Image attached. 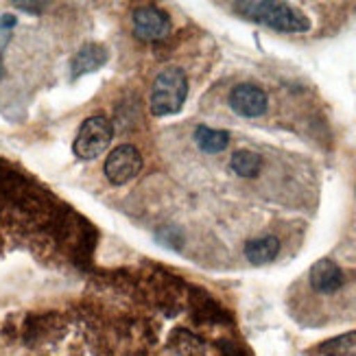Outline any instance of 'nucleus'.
<instances>
[{
    "mask_svg": "<svg viewBox=\"0 0 356 356\" xmlns=\"http://www.w3.org/2000/svg\"><path fill=\"white\" fill-rule=\"evenodd\" d=\"M234 11L245 20L282 31V33H304L311 29V20L300 9L275 0H243V3H234Z\"/></svg>",
    "mask_w": 356,
    "mask_h": 356,
    "instance_id": "f257e3e1",
    "label": "nucleus"
},
{
    "mask_svg": "<svg viewBox=\"0 0 356 356\" xmlns=\"http://www.w3.org/2000/svg\"><path fill=\"white\" fill-rule=\"evenodd\" d=\"M186 97H188V79H186L184 70L175 66L164 68L156 76L151 88V99H149L151 114L153 116L177 114L186 103Z\"/></svg>",
    "mask_w": 356,
    "mask_h": 356,
    "instance_id": "f03ea898",
    "label": "nucleus"
},
{
    "mask_svg": "<svg viewBox=\"0 0 356 356\" xmlns=\"http://www.w3.org/2000/svg\"><path fill=\"white\" fill-rule=\"evenodd\" d=\"M112 136H114V127L110 120L105 116H90L74 138V145H72L74 156L81 160L99 158L101 153L110 147Z\"/></svg>",
    "mask_w": 356,
    "mask_h": 356,
    "instance_id": "7ed1b4c3",
    "label": "nucleus"
},
{
    "mask_svg": "<svg viewBox=\"0 0 356 356\" xmlns=\"http://www.w3.org/2000/svg\"><path fill=\"white\" fill-rule=\"evenodd\" d=\"M143 168V158L136 147L120 145L105 160V175L112 184H127Z\"/></svg>",
    "mask_w": 356,
    "mask_h": 356,
    "instance_id": "20e7f679",
    "label": "nucleus"
},
{
    "mask_svg": "<svg viewBox=\"0 0 356 356\" xmlns=\"http://www.w3.org/2000/svg\"><path fill=\"white\" fill-rule=\"evenodd\" d=\"M171 33V18L158 7H140L134 11V35L143 42H158Z\"/></svg>",
    "mask_w": 356,
    "mask_h": 356,
    "instance_id": "39448f33",
    "label": "nucleus"
},
{
    "mask_svg": "<svg viewBox=\"0 0 356 356\" xmlns=\"http://www.w3.org/2000/svg\"><path fill=\"white\" fill-rule=\"evenodd\" d=\"M229 107L238 116L245 118H258L267 112L269 99L265 95V90L254 86V83H241L229 92Z\"/></svg>",
    "mask_w": 356,
    "mask_h": 356,
    "instance_id": "423d86ee",
    "label": "nucleus"
},
{
    "mask_svg": "<svg viewBox=\"0 0 356 356\" xmlns=\"http://www.w3.org/2000/svg\"><path fill=\"white\" fill-rule=\"evenodd\" d=\"M308 280H311V286L317 293L330 296V293H334V291H339L343 286V271L334 260L321 258L311 267V275H308Z\"/></svg>",
    "mask_w": 356,
    "mask_h": 356,
    "instance_id": "0eeeda50",
    "label": "nucleus"
},
{
    "mask_svg": "<svg viewBox=\"0 0 356 356\" xmlns=\"http://www.w3.org/2000/svg\"><path fill=\"white\" fill-rule=\"evenodd\" d=\"M107 59H110V53H107L103 44H97V42L83 44L81 49L76 51V55L72 57V64H70L72 79H79V76H83L88 72L99 70Z\"/></svg>",
    "mask_w": 356,
    "mask_h": 356,
    "instance_id": "6e6552de",
    "label": "nucleus"
},
{
    "mask_svg": "<svg viewBox=\"0 0 356 356\" xmlns=\"http://www.w3.org/2000/svg\"><path fill=\"white\" fill-rule=\"evenodd\" d=\"M277 252H280V241H277V236H273V234L258 236L245 245V256L256 267L269 265L271 260H275Z\"/></svg>",
    "mask_w": 356,
    "mask_h": 356,
    "instance_id": "1a4fd4ad",
    "label": "nucleus"
},
{
    "mask_svg": "<svg viewBox=\"0 0 356 356\" xmlns=\"http://www.w3.org/2000/svg\"><path fill=\"white\" fill-rule=\"evenodd\" d=\"M195 143L206 153H221L229 145V134L223 129H212L206 125H199L195 129Z\"/></svg>",
    "mask_w": 356,
    "mask_h": 356,
    "instance_id": "9d476101",
    "label": "nucleus"
},
{
    "mask_svg": "<svg viewBox=\"0 0 356 356\" xmlns=\"http://www.w3.org/2000/svg\"><path fill=\"white\" fill-rule=\"evenodd\" d=\"M323 356H356V330L328 339L317 348Z\"/></svg>",
    "mask_w": 356,
    "mask_h": 356,
    "instance_id": "9b49d317",
    "label": "nucleus"
},
{
    "mask_svg": "<svg viewBox=\"0 0 356 356\" xmlns=\"http://www.w3.org/2000/svg\"><path fill=\"white\" fill-rule=\"evenodd\" d=\"M262 168V158L254 151H247V149H241L236 151L234 156H232V171L241 177H256Z\"/></svg>",
    "mask_w": 356,
    "mask_h": 356,
    "instance_id": "f8f14e48",
    "label": "nucleus"
},
{
    "mask_svg": "<svg viewBox=\"0 0 356 356\" xmlns=\"http://www.w3.org/2000/svg\"><path fill=\"white\" fill-rule=\"evenodd\" d=\"M15 20L11 13H5L3 18H0V53H3L7 49V44L13 35V26H15Z\"/></svg>",
    "mask_w": 356,
    "mask_h": 356,
    "instance_id": "ddd939ff",
    "label": "nucleus"
},
{
    "mask_svg": "<svg viewBox=\"0 0 356 356\" xmlns=\"http://www.w3.org/2000/svg\"><path fill=\"white\" fill-rule=\"evenodd\" d=\"M13 7H20L22 11H31V13H40L46 5L44 3H13Z\"/></svg>",
    "mask_w": 356,
    "mask_h": 356,
    "instance_id": "4468645a",
    "label": "nucleus"
},
{
    "mask_svg": "<svg viewBox=\"0 0 356 356\" xmlns=\"http://www.w3.org/2000/svg\"><path fill=\"white\" fill-rule=\"evenodd\" d=\"M5 76V66H3V61H0V79Z\"/></svg>",
    "mask_w": 356,
    "mask_h": 356,
    "instance_id": "2eb2a0df",
    "label": "nucleus"
}]
</instances>
